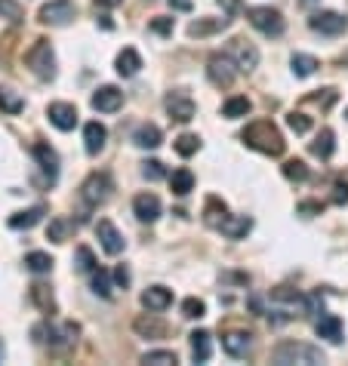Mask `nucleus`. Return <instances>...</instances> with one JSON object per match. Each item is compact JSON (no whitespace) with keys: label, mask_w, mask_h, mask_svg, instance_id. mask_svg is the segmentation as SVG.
Here are the masks:
<instances>
[{"label":"nucleus","mask_w":348,"mask_h":366,"mask_svg":"<svg viewBox=\"0 0 348 366\" xmlns=\"http://www.w3.org/2000/svg\"><path fill=\"white\" fill-rule=\"evenodd\" d=\"M240 139H244L253 151H262V154H268V157H280L287 148L284 136H280V130L272 121H253L240 132Z\"/></svg>","instance_id":"nucleus-1"},{"label":"nucleus","mask_w":348,"mask_h":366,"mask_svg":"<svg viewBox=\"0 0 348 366\" xmlns=\"http://www.w3.org/2000/svg\"><path fill=\"white\" fill-rule=\"evenodd\" d=\"M272 360L278 366H290V363H324V351L314 348V345H305V342H278L272 348Z\"/></svg>","instance_id":"nucleus-2"},{"label":"nucleus","mask_w":348,"mask_h":366,"mask_svg":"<svg viewBox=\"0 0 348 366\" xmlns=\"http://www.w3.org/2000/svg\"><path fill=\"white\" fill-rule=\"evenodd\" d=\"M25 65L31 68V74L37 77V81H52L56 77V56H52V46L50 41H34L31 43V50L25 52Z\"/></svg>","instance_id":"nucleus-3"},{"label":"nucleus","mask_w":348,"mask_h":366,"mask_svg":"<svg viewBox=\"0 0 348 366\" xmlns=\"http://www.w3.org/2000/svg\"><path fill=\"white\" fill-rule=\"evenodd\" d=\"M247 22L265 37H280V34H284V16H280L274 6H249Z\"/></svg>","instance_id":"nucleus-4"},{"label":"nucleus","mask_w":348,"mask_h":366,"mask_svg":"<svg viewBox=\"0 0 348 366\" xmlns=\"http://www.w3.org/2000/svg\"><path fill=\"white\" fill-rule=\"evenodd\" d=\"M111 188H114V185H111L108 172H90L87 182L81 185V197L87 206H99L111 197Z\"/></svg>","instance_id":"nucleus-5"},{"label":"nucleus","mask_w":348,"mask_h":366,"mask_svg":"<svg viewBox=\"0 0 348 366\" xmlns=\"http://www.w3.org/2000/svg\"><path fill=\"white\" fill-rule=\"evenodd\" d=\"M34 332H47V338H41V342H50V348H71V345L77 342V336H81V326L77 323H43L37 326Z\"/></svg>","instance_id":"nucleus-6"},{"label":"nucleus","mask_w":348,"mask_h":366,"mask_svg":"<svg viewBox=\"0 0 348 366\" xmlns=\"http://www.w3.org/2000/svg\"><path fill=\"white\" fill-rule=\"evenodd\" d=\"M228 59L234 62V68L238 71H256V65H259V50H256V43L244 41V37H234L232 43H228Z\"/></svg>","instance_id":"nucleus-7"},{"label":"nucleus","mask_w":348,"mask_h":366,"mask_svg":"<svg viewBox=\"0 0 348 366\" xmlns=\"http://www.w3.org/2000/svg\"><path fill=\"white\" fill-rule=\"evenodd\" d=\"M234 74H238V68H234V62L225 56V52H216V56H209L207 62V77L213 86H222V90H228V86L234 83Z\"/></svg>","instance_id":"nucleus-8"},{"label":"nucleus","mask_w":348,"mask_h":366,"mask_svg":"<svg viewBox=\"0 0 348 366\" xmlns=\"http://www.w3.org/2000/svg\"><path fill=\"white\" fill-rule=\"evenodd\" d=\"M308 28L324 34V37H339V34H345L348 19L339 16V12H333V10H324V12H314V16L308 19Z\"/></svg>","instance_id":"nucleus-9"},{"label":"nucleus","mask_w":348,"mask_h":366,"mask_svg":"<svg viewBox=\"0 0 348 366\" xmlns=\"http://www.w3.org/2000/svg\"><path fill=\"white\" fill-rule=\"evenodd\" d=\"M163 108H167L170 121L188 123V121H194V111H198V105H194V99L188 96V92H170V96L163 99Z\"/></svg>","instance_id":"nucleus-10"},{"label":"nucleus","mask_w":348,"mask_h":366,"mask_svg":"<svg viewBox=\"0 0 348 366\" xmlns=\"http://www.w3.org/2000/svg\"><path fill=\"white\" fill-rule=\"evenodd\" d=\"M77 6L71 3V0H50V3L41 6V12H37V19H41L43 25H68L71 19H74Z\"/></svg>","instance_id":"nucleus-11"},{"label":"nucleus","mask_w":348,"mask_h":366,"mask_svg":"<svg viewBox=\"0 0 348 366\" xmlns=\"http://www.w3.org/2000/svg\"><path fill=\"white\" fill-rule=\"evenodd\" d=\"M96 237H99L102 250L108 252V256H121V252H123V246H127V241H123V234L114 228V225L108 222V218H99V222H96Z\"/></svg>","instance_id":"nucleus-12"},{"label":"nucleus","mask_w":348,"mask_h":366,"mask_svg":"<svg viewBox=\"0 0 348 366\" xmlns=\"http://www.w3.org/2000/svg\"><path fill=\"white\" fill-rule=\"evenodd\" d=\"M47 117H50V123L62 132H68L77 126V108L71 102H52L47 108Z\"/></svg>","instance_id":"nucleus-13"},{"label":"nucleus","mask_w":348,"mask_h":366,"mask_svg":"<svg viewBox=\"0 0 348 366\" xmlns=\"http://www.w3.org/2000/svg\"><path fill=\"white\" fill-rule=\"evenodd\" d=\"M121 105H123V92L117 86H99L93 92V108L102 111V114H114Z\"/></svg>","instance_id":"nucleus-14"},{"label":"nucleus","mask_w":348,"mask_h":366,"mask_svg":"<svg viewBox=\"0 0 348 366\" xmlns=\"http://www.w3.org/2000/svg\"><path fill=\"white\" fill-rule=\"evenodd\" d=\"M133 212H136L139 222H157V218H161V197L148 194V191H145V194H136Z\"/></svg>","instance_id":"nucleus-15"},{"label":"nucleus","mask_w":348,"mask_h":366,"mask_svg":"<svg viewBox=\"0 0 348 366\" xmlns=\"http://www.w3.org/2000/svg\"><path fill=\"white\" fill-rule=\"evenodd\" d=\"M314 332H318L320 338H327V342H333V345H339L345 338L342 321H339L336 314H320V321L314 323Z\"/></svg>","instance_id":"nucleus-16"},{"label":"nucleus","mask_w":348,"mask_h":366,"mask_svg":"<svg viewBox=\"0 0 348 366\" xmlns=\"http://www.w3.org/2000/svg\"><path fill=\"white\" fill-rule=\"evenodd\" d=\"M142 305L148 311H167L173 305V289H167V286H148L142 292Z\"/></svg>","instance_id":"nucleus-17"},{"label":"nucleus","mask_w":348,"mask_h":366,"mask_svg":"<svg viewBox=\"0 0 348 366\" xmlns=\"http://www.w3.org/2000/svg\"><path fill=\"white\" fill-rule=\"evenodd\" d=\"M219 231L232 241H244V237L253 231V218L249 216H225V222L219 225Z\"/></svg>","instance_id":"nucleus-18"},{"label":"nucleus","mask_w":348,"mask_h":366,"mask_svg":"<svg viewBox=\"0 0 348 366\" xmlns=\"http://www.w3.org/2000/svg\"><path fill=\"white\" fill-rule=\"evenodd\" d=\"M105 139H108V130L99 121H90L83 126V145H87V154H99L105 148Z\"/></svg>","instance_id":"nucleus-19"},{"label":"nucleus","mask_w":348,"mask_h":366,"mask_svg":"<svg viewBox=\"0 0 348 366\" xmlns=\"http://www.w3.org/2000/svg\"><path fill=\"white\" fill-rule=\"evenodd\" d=\"M117 74L121 77H136L142 71V56L133 50V46H127V50L117 52Z\"/></svg>","instance_id":"nucleus-20"},{"label":"nucleus","mask_w":348,"mask_h":366,"mask_svg":"<svg viewBox=\"0 0 348 366\" xmlns=\"http://www.w3.org/2000/svg\"><path fill=\"white\" fill-rule=\"evenodd\" d=\"M222 348H225L228 357H247L249 348H253V338L247 336V332H228L225 338H222Z\"/></svg>","instance_id":"nucleus-21"},{"label":"nucleus","mask_w":348,"mask_h":366,"mask_svg":"<svg viewBox=\"0 0 348 366\" xmlns=\"http://www.w3.org/2000/svg\"><path fill=\"white\" fill-rule=\"evenodd\" d=\"M333 148H336V136H333L330 126H324V130L314 136V142L308 145V151H311L314 157H320V161H330V157H333Z\"/></svg>","instance_id":"nucleus-22"},{"label":"nucleus","mask_w":348,"mask_h":366,"mask_svg":"<svg viewBox=\"0 0 348 366\" xmlns=\"http://www.w3.org/2000/svg\"><path fill=\"white\" fill-rule=\"evenodd\" d=\"M31 154H34V161L43 166V172H50V179H56V176H59V154L50 148L47 142H34Z\"/></svg>","instance_id":"nucleus-23"},{"label":"nucleus","mask_w":348,"mask_h":366,"mask_svg":"<svg viewBox=\"0 0 348 366\" xmlns=\"http://www.w3.org/2000/svg\"><path fill=\"white\" fill-rule=\"evenodd\" d=\"M47 216V206H31V210H22V212H12L10 216V228H16V231H28V228H34L41 218Z\"/></svg>","instance_id":"nucleus-24"},{"label":"nucleus","mask_w":348,"mask_h":366,"mask_svg":"<svg viewBox=\"0 0 348 366\" xmlns=\"http://www.w3.org/2000/svg\"><path fill=\"white\" fill-rule=\"evenodd\" d=\"M188 338H192V357H194V363H207L209 357H213V342H209V332L207 329H194Z\"/></svg>","instance_id":"nucleus-25"},{"label":"nucleus","mask_w":348,"mask_h":366,"mask_svg":"<svg viewBox=\"0 0 348 366\" xmlns=\"http://www.w3.org/2000/svg\"><path fill=\"white\" fill-rule=\"evenodd\" d=\"M133 142L139 145V148H157V145L163 142V132H161V126H154V123H142V126H136V132H133Z\"/></svg>","instance_id":"nucleus-26"},{"label":"nucleus","mask_w":348,"mask_h":366,"mask_svg":"<svg viewBox=\"0 0 348 366\" xmlns=\"http://www.w3.org/2000/svg\"><path fill=\"white\" fill-rule=\"evenodd\" d=\"M133 329L139 332V336H145V338H163L167 336V326H163L161 321H157L154 314H142V317H136L133 321Z\"/></svg>","instance_id":"nucleus-27"},{"label":"nucleus","mask_w":348,"mask_h":366,"mask_svg":"<svg viewBox=\"0 0 348 366\" xmlns=\"http://www.w3.org/2000/svg\"><path fill=\"white\" fill-rule=\"evenodd\" d=\"M228 22H232V19H198V22L188 25V34L192 37H209V34H216V31H225Z\"/></svg>","instance_id":"nucleus-28"},{"label":"nucleus","mask_w":348,"mask_h":366,"mask_svg":"<svg viewBox=\"0 0 348 366\" xmlns=\"http://www.w3.org/2000/svg\"><path fill=\"white\" fill-rule=\"evenodd\" d=\"M225 216H228V206L219 201V197H209L207 206H203V222L209 225V228H216L219 231V225L225 222Z\"/></svg>","instance_id":"nucleus-29"},{"label":"nucleus","mask_w":348,"mask_h":366,"mask_svg":"<svg viewBox=\"0 0 348 366\" xmlns=\"http://www.w3.org/2000/svg\"><path fill=\"white\" fill-rule=\"evenodd\" d=\"M170 188H173V194L176 197H185V194H192L194 191V172L192 170H176L173 176H170Z\"/></svg>","instance_id":"nucleus-30"},{"label":"nucleus","mask_w":348,"mask_h":366,"mask_svg":"<svg viewBox=\"0 0 348 366\" xmlns=\"http://www.w3.org/2000/svg\"><path fill=\"white\" fill-rule=\"evenodd\" d=\"M31 302H34L43 314H56V298H52V292H50L47 283H34V286H31Z\"/></svg>","instance_id":"nucleus-31"},{"label":"nucleus","mask_w":348,"mask_h":366,"mask_svg":"<svg viewBox=\"0 0 348 366\" xmlns=\"http://www.w3.org/2000/svg\"><path fill=\"white\" fill-rule=\"evenodd\" d=\"M290 65H293V74L296 77H311L314 71L320 68V62L314 56H308V52H293Z\"/></svg>","instance_id":"nucleus-32"},{"label":"nucleus","mask_w":348,"mask_h":366,"mask_svg":"<svg viewBox=\"0 0 348 366\" xmlns=\"http://www.w3.org/2000/svg\"><path fill=\"white\" fill-rule=\"evenodd\" d=\"M74 231V222H68V218H62V216H56L50 222V228H47V237L52 243H65L68 241V234Z\"/></svg>","instance_id":"nucleus-33"},{"label":"nucleus","mask_w":348,"mask_h":366,"mask_svg":"<svg viewBox=\"0 0 348 366\" xmlns=\"http://www.w3.org/2000/svg\"><path fill=\"white\" fill-rule=\"evenodd\" d=\"M249 108H253V105H249L247 96H232L225 105H222V114L232 117V121H238V117H247L249 114Z\"/></svg>","instance_id":"nucleus-34"},{"label":"nucleus","mask_w":348,"mask_h":366,"mask_svg":"<svg viewBox=\"0 0 348 366\" xmlns=\"http://www.w3.org/2000/svg\"><path fill=\"white\" fill-rule=\"evenodd\" d=\"M90 286H93V292H96V296L108 298V296H111V277H108V271L96 265V268L90 271Z\"/></svg>","instance_id":"nucleus-35"},{"label":"nucleus","mask_w":348,"mask_h":366,"mask_svg":"<svg viewBox=\"0 0 348 366\" xmlns=\"http://www.w3.org/2000/svg\"><path fill=\"white\" fill-rule=\"evenodd\" d=\"M25 268H28L31 274H50L52 258L47 256V252H28V256H25Z\"/></svg>","instance_id":"nucleus-36"},{"label":"nucleus","mask_w":348,"mask_h":366,"mask_svg":"<svg viewBox=\"0 0 348 366\" xmlns=\"http://www.w3.org/2000/svg\"><path fill=\"white\" fill-rule=\"evenodd\" d=\"M0 19H6L12 25L25 22V6L19 0H0Z\"/></svg>","instance_id":"nucleus-37"},{"label":"nucleus","mask_w":348,"mask_h":366,"mask_svg":"<svg viewBox=\"0 0 348 366\" xmlns=\"http://www.w3.org/2000/svg\"><path fill=\"white\" fill-rule=\"evenodd\" d=\"M173 148H176V154H179V157H192V154H198L201 139L192 136V132H182V136L173 142Z\"/></svg>","instance_id":"nucleus-38"},{"label":"nucleus","mask_w":348,"mask_h":366,"mask_svg":"<svg viewBox=\"0 0 348 366\" xmlns=\"http://www.w3.org/2000/svg\"><path fill=\"white\" fill-rule=\"evenodd\" d=\"M74 268L81 271V274H90V271L96 268V256H93V250H90V246H77V252H74Z\"/></svg>","instance_id":"nucleus-39"},{"label":"nucleus","mask_w":348,"mask_h":366,"mask_svg":"<svg viewBox=\"0 0 348 366\" xmlns=\"http://www.w3.org/2000/svg\"><path fill=\"white\" fill-rule=\"evenodd\" d=\"M280 170H284V176L290 179V182H305V179H308V166H305V161H299V157L287 161Z\"/></svg>","instance_id":"nucleus-40"},{"label":"nucleus","mask_w":348,"mask_h":366,"mask_svg":"<svg viewBox=\"0 0 348 366\" xmlns=\"http://www.w3.org/2000/svg\"><path fill=\"white\" fill-rule=\"evenodd\" d=\"M22 108H25V99H19L12 90H0V111H6V114H19Z\"/></svg>","instance_id":"nucleus-41"},{"label":"nucleus","mask_w":348,"mask_h":366,"mask_svg":"<svg viewBox=\"0 0 348 366\" xmlns=\"http://www.w3.org/2000/svg\"><path fill=\"white\" fill-rule=\"evenodd\" d=\"M287 126H290L296 136H305V132L311 130V117L302 114V111H290V114H287Z\"/></svg>","instance_id":"nucleus-42"},{"label":"nucleus","mask_w":348,"mask_h":366,"mask_svg":"<svg viewBox=\"0 0 348 366\" xmlns=\"http://www.w3.org/2000/svg\"><path fill=\"white\" fill-rule=\"evenodd\" d=\"M203 314H207V305H203L201 298H185V302H182V317H188V321H201Z\"/></svg>","instance_id":"nucleus-43"},{"label":"nucleus","mask_w":348,"mask_h":366,"mask_svg":"<svg viewBox=\"0 0 348 366\" xmlns=\"http://www.w3.org/2000/svg\"><path fill=\"white\" fill-rule=\"evenodd\" d=\"M142 363H154V366H170V363H179L173 351H145L142 354Z\"/></svg>","instance_id":"nucleus-44"},{"label":"nucleus","mask_w":348,"mask_h":366,"mask_svg":"<svg viewBox=\"0 0 348 366\" xmlns=\"http://www.w3.org/2000/svg\"><path fill=\"white\" fill-rule=\"evenodd\" d=\"M320 96H305V102L308 105H320V108H333V105H336V99H339V92L336 90H318Z\"/></svg>","instance_id":"nucleus-45"},{"label":"nucleus","mask_w":348,"mask_h":366,"mask_svg":"<svg viewBox=\"0 0 348 366\" xmlns=\"http://www.w3.org/2000/svg\"><path fill=\"white\" fill-rule=\"evenodd\" d=\"M173 28H176V22L170 16H154V19H151V31L161 34V37H170V34H173Z\"/></svg>","instance_id":"nucleus-46"},{"label":"nucleus","mask_w":348,"mask_h":366,"mask_svg":"<svg viewBox=\"0 0 348 366\" xmlns=\"http://www.w3.org/2000/svg\"><path fill=\"white\" fill-rule=\"evenodd\" d=\"M142 176L151 179V182H157V179L167 176V170H163L161 161H145V163H142Z\"/></svg>","instance_id":"nucleus-47"},{"label":"nucleus","mask_w":348,"mask_h":366,"mask_svg":"<svg viewBox=\"0 0 348 366\" xmlns=\"http://www.w3.org/2000/svg\"><path fill=\"white\" fill-rule=\"evenodd\" d=\"M320 210H324V203H318V201H305V203H299V212H302V216H318Z\"/></svg>","instance_id":"nucleus-48"},{"label":"nucleus","mask_w":348,"mask_h":366,"mask_svg":"<svg viewBox=\"0 0 348 366\" xmlns=\"http://www.w3.org/2000/svg\"><path fill=\"white\" fill-rule=\"evenodd\" d=\"M114 283H117V286H123V289L130 286V271L123 268V265H117V268H114Z\"/></svg>","instance_id":"nucleus-49"},{"label":"nucleus","mask_w":348,"mask_h":366,"mask_svg":"<svg viewBox=\"0 0 348 366\" xmlns=\"http://www.w3.org/2000/svg\"><path fill=\"white\" fill-rule=\"evenodd\" d=\"M333 203H348V185H336V194H333Z\"/></svg>","instance_id":"nucleus-50"},{"label":"nucleus","mask_w":348,"mask_h":366,"mask_svg":"<svg viewBox=\"0 0 348 366\" xmlns=\"http://www.w3.org/2000/svg\"><path fill=\"white\" fill-rule=\"evenodd\" d=\"M170 6L179 12H192V0H170Z\"/></svg>","instance_id":"nucleus-51"},{"label":"nucleus","mask_w":348,"mask_h":366,"mask_svg":"<svg viewBox=\"0 0 348 366\" xmlns=\"http://www.w3.org/2000/svg\"><path fill=\"white\" fill-rule=\"evenodd\" d=\"M123 0H96V6H102V10H114V6H121Z\"/></svg>","instance_id":"nucleus-52"},{"label":"nucleus","mask_w":348,"mask_h":366,"mask_svg":"<svg viewBox=\"0 0 348 366\" xmlns=\"http://www.w3.org/2000/svg\"><path fill=\"white\" fill-rule=\"evenodd\" d=\"M222 6H225V10H234V6H238V0H219Z\"/></svg>","instance_id":"nucleus-53"},{"label":"nucleus","mask_w":348,"mask_h":366,"mask_svg":"<svg viewBox=\"0 0 348 366\" xmlns=\"http://www.w3.org/2000/svg\"><path fill=\"white\" fill-rule=\"evenodd\" d=\"M299 3H302V6H314V3H318V0H299Z\"/></svg>","instance_id":"nucleus-54"},{"label":"nucleus","mask_w":348,"mask_h":366,"mask_svg":"<svg viewBox=\"0 0 348 366\" xmlns=\"http://www.w3.org/2000/svg\"><path fill=\"white\" fill-rule=\"evenodd\" d=\"M342 65H348V50L342 52Z\"/></svg>","instance_id":"nucleus-55"},{"label":"nucleus","mask_w":348,"mask_h":366,"mask_svg":"<svg viewBox=\"0 0 348 366\" xmlns=\"http://www.w3.org/2000/svg\"><path fill=\"white\" fill-rule=\"evenodd\" d=\"M345 117H348V108H345Z\"/></svg>","instance_id":"nucleus-56"}]
</instances>
